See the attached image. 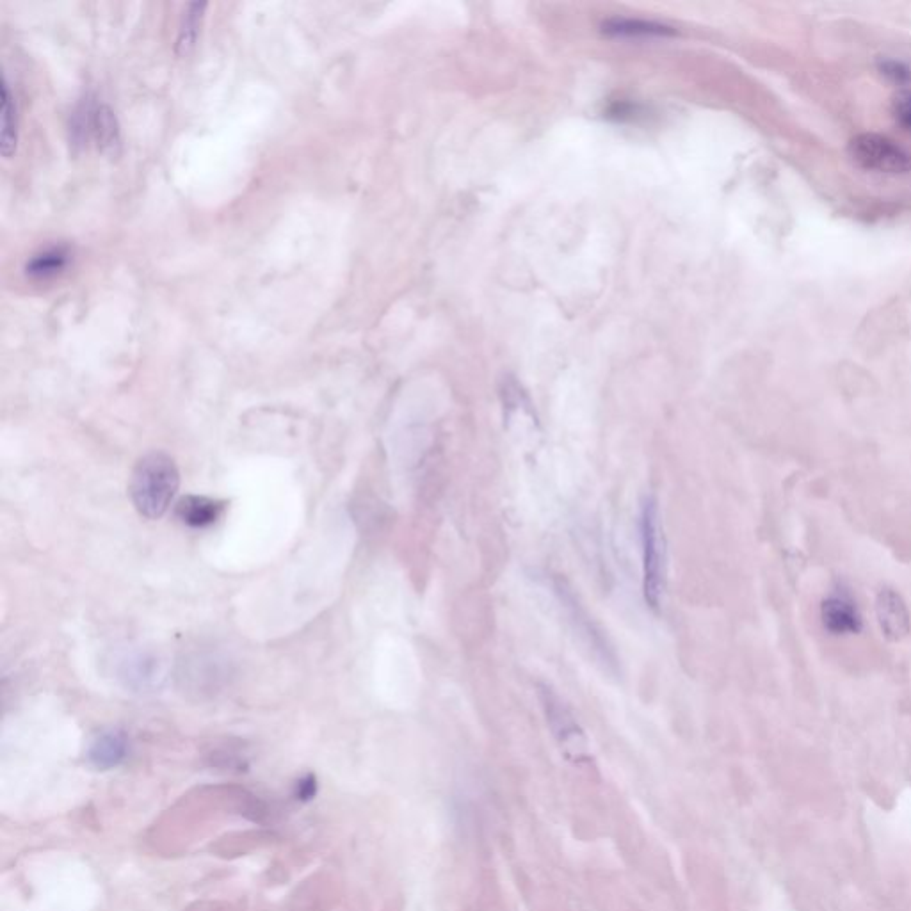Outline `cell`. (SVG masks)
Instances as JSON below:
<instances>
[{
  "mask_svg": "<svg viewBox=\"0 0 911 911\" xmlns=\"http://www.w3.org/2000/svg\"><path fill=\"white\" fill-rule=\"evenodd\" d=\"M639 533L643 547V595L648 607L659 611L666 591V541L659 502L654 495H646L641 502Z\"/></svg>",
  "mask_w": 911,
  "mask_h": 911,
  "instance_id": "obj_3",
  "label": "cell"
},
{
  "mask_svg": "<svg viewBox=\"0 0 911 911\" xmlns=\"http://www.w3.org/2000/svg\"><path fill=\"white\" fill-rule=\"evenodd\" d=\"M127 755L129 739L121 730H105L89 744V764L98 771H109L120 766Z\"/></svg>",
  "mask_w": 911,
  "mask_h": 911,
  "instance_id": "obj_11",
  "label": "cell"
},
{
  "mask_svg": "<svg viewBox=\"0 0 911 911\" xmlns=\"http://www.w3.org/2000/svg\"><path fill=\"white\" fill-rule=\"evenodd\" d=\"M178 486L180 474L175 460L164 452H150L132 470L130 499L139 515L157 520L170 508Z\"/></svg>",
  "mask_w": 911,
  "mask_h": 911,
  "instance_id": "obj_1",
  "label": "cell"
},
{
  "mask_svg": "<svg viewBox=\"0 0 911 911\" xmlns=\"http://www.w3.org/2000/svg\"><path fill=\"white\" fill-rule=\"evenodd\" d=\"M605 33L616 34V36H666V34H673L675 31H671L670 27L666 25H657V24H646V22H637V20H613V22H607L604 25Z\"/></svg>",
  "mask_w": 911,
  "mask_h": 911,
  "instance_id": "obj_16",
  "label": "cell"
},
{
  "mask_svg": "<svg viewBox=\"0 0 911 911\" xmlns=\"http://www.w3.org/2000/svg\"><path fill=\"white\" fill-rule=\"evenodd\" d=\"M895 114H897V120L901 121L906 129L911 130V93H906L904 97L897 100Z\"/></svg>",
  "mask_w": 911,
  "mask_h": 911,
  "instance_id": "obj_19",
  "label": "cell"
},
{
  "mask_svg": "<svg viewBox=\"0 0 911 911\" xmlns=\"http://www.w3.org/2000/svg\"><path fill=\"white\" fill-rule=\"evenodd\" d=\"M879 68H881V73H885L892 81L906 82L911 79L910 68L904 66L903 63H897V61H890V59H887V61H883V63L879 65Z\"/></svg>",
  "mask_w": 911,
  "mask_h": 911,
  "instance_id": "obj_17",
  "label": "cell"
},
{
  "mask_svg": "<svg viewBox=\"0 0 911 911\" xmlns=\"http://www.w3.org/2000/svg\"><path fill=\"white\" fill-rule=\"evenodd\" d=\"M821 623L830 636H855L862 632V613L847 589L840 586L824 598L821 604Z\"/></svg>",
  "mask_w": 911,
  "mask_h": 911,
  "instance_id": "obj_7",
  "label": "cell"
},
{
  "mask_svg": "<svg viewBox=\"0 0 911 911\" xmlns=\"http://www.w3.org/2000/svg\"><path fill=\"white\" fill-rule=\"evenodd\" d=\"M849 155L863 170L903 175L911 171V154L895 141L878 134H860L849 141Z\"/></svg>",
  "mask_w": 911,
  "mask_h": 911,
  "instance_id": "obj_5",
  "label": "cell"
},
{
  "mask_svg": "<svg viewBox=\"0 0 911 911\" xmlns=\"http://www.w3.org/2000/svg\"><path fill=\"white\" fill-rule=\"evenodd\" d=\"M879 627L890 641H901L910 634L911 616L906 602L895 589L883 588L876 597Z\"/></svg>",
  "mask_w": 911,
  "mask_h": 911,
  "instance_id": "obj_9",
  "label": "cell"
},
{
  "mask_svg": "<svg viewBox=\"0 0 911 911\" xmlns=\"http://www.w3.org/2000/svg\"><path fill=\"white\" fill-rule=\"evenodd\" d=\"M178 677L184 684H191L194 689L214 691L218 689L219 684H225L228 670L225 661H221L216 655L212 657L200 654L193 655L182 664V671Z\"/></svg>",
  "mask_w": 911,
  "mask_h": 911,
  "instance_id": "obj_10",
  "label": "cell"
},
{
  "mask_svg": "<svg viewBox=\"0 0 911 911\" xmlns=\"http://www.w3.org/2000/svg\"><path fill=\"white\" fill-rule=\"evenodd\" d=\"M205 8H207L205 2H196V4H189L186 11H184L177 40V50L180 56H187L196 45Z\"/></svg>",
  "mask_w": 911,
  "mask_h": 911,
  "instance_id": "obj_14",
  "label": "cell"
},
{
  "mask_svg": "<svg viewBox=\"0 0 911 911\" xmlns=\"http://www.w3.org/2000/svg\"><path fill=\"white\" fill-rule=\"evenodd\" d=\"M223 509H225V504L221 500L189 495L178 502L177 516L182 524L194 527V529H203V527L216 524Z\"/></svg>",
  "mask_w": 911,
  "mask_h": 911,
  "instance_id": "obj_12",
  "label": "cell"
},
{
  "mask_svg": "<svg viewBox=\"0 0 911 911\" xmlns=\"http://www.w3.org/2000/svg\"><path fill=\"white\" fill-rule=\"evenodd\" d=\"M315 792H317V782H315L314 774H307L296 785V798L299 801H310L314 798Z\"/></svg>",
  "mask_w": 911,
  "mask_h": 911,
  "instance_id": "obj_18",
  "label": "cell"
},
{
  "mask_svg": "<svg viewBox=\"0 0 911 911\" xmlns=\"http://www.w3.org/2000/svg\"><path fill=\"white\" fill-rule=\"evenodd\" d=\"M77 141H95V145L114 146L118 143V125L114 114L105 105L86 104L73 121Z\"/></svg>",
  "mask_w": 911,
  "mask_h": 911,
  "instance_id": "obj_8",
  "label": "cell"
},
{
  "mask_svg": "<svg viewBox=\"0 0 911 911\" xmlns=\"http://www.w3.org/2000/svg\"><path fill=\"white\" fill-rule=\"evenodd\" d=\"M552 591L556 595L557 604L565 613L573 636L577 637L579 643L588 650L589 657L609 677H621L620 659H618L611 639L607 636V632L598 625L595 618L588 613V609L575 595V591L568 581L561 575L552 577Z\"/></svg>",
  "mask_w": 911,
  "mask_h": 911,
  "instance_id": "obj_2",
  "label": "cell"
},
{
  "mask_svg": "<svg viewBox=\"0 0 911 911\" xmlns=\"http://www.w3.org/2000/svg\"><path fill=\"white\" fill-rule=\"evenodd\" d=\"M0 114H2V132H0V152L9 159L17 150L18 141V114L17 104L11 97L9 84L4 77L2 81V105H0Z\"/></svg>",
  "mask_w": 911,
  "mask_h": 911,
  "instance_id": "obj_13",
  "label": "cell"
},
{
  "mask_svg": "<svg viewBox=\"0 0 911 911\" xmlns=\"http://www.w3.org/2000/svg\"><path fill=\"white\" fill-rule=\"evenodd\" d=\"M68 251L65 248H50V250H45L40 255L36 257L27 264L25 271L27 275L33 276V278H52V276L59 275L63 269H65L66 264H68Z\"/></svg>",
  "mask_w": 911,
  "mask_h": 911,
  "instance_id": "obj_15",
  "label": "cell"
},
{
  "mask_svg": "<svg viewBox=\"0 0 911 911\" xmlns=\"http://www.w3.org/2000/svg\"><path fill=\"white\" fill-rule=\"evenodd\" d=\"M116 677L121 686L132 693H154L164 684L166 668L159 655L152 652H130L118 662Z\"/></svg>",
  "mask_w": 911,
  "mask_h": 911,
  "instance_id": "obj_6",
  "label": "cell"
},
{
  "mask_svg": "<svg viewBox=\"0 0 911 911\" xmlns=\"http://www.w3.org/2000/svg\"><path fill=\"white\" fill-rule=\"evenodd\" d=\"M536 694H538V700H540L550 732L554 735L563 755L572 762L573 766L591 764L588 737L584 734L582 726L573 716L572 709L566 705L565 700L557 694L554 687L545 682L536 684Z\"/></svg>",
  "mask_w": 911,
  "mask_h": 911,
  "instance_id": "obj_4",
  "label": "cell"
}]
</instances>
